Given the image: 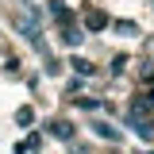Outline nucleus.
Listing matches in <instances>:
<instances>
[{
    "label": "nucleus",
    "mask_w": 154,
    "mask_h": 154,
    "mask_svg": "<svg viewBox=\"0 0 154 154\" xmlns=\"http://www.w3.org/2000/svg\"><path fill=\"white\" fill-rule=\"evenodd\" d=\"M12 19H16V31L27 38V42H38V19H35V16H27V12H16Z\"/></svg>",
    "instance_id": "f257e3e1"
},
{
    "label": "nucleus",
    "mask_w": 154,
    "mask_h": 154,
    "mask_svg": "<svg viewBox=\"0 0 154 154\" xmlns=\"http://www.w3.org/2000/svg\"><path fill=\"white\" fill-rule=\"evenodd\" d=\"M50 135H54V139H73V123H66V119H54V123H50Z\"/></svg>",
    "instance_id": "f03ea898"
},
{
    "label": "nucleus",
    "mask_w": 154,
    "mask_h": 154,
    "mask_svg": "<svg viewBox=\"0 0 154 154\" xmlns=\"http://www.w3.org/2000/svg\"><path fill=\"white\" fill-rule=\"evenodd\" d=\"M96 135H104V139H119V131L108 127V123H96Z\"/></svg>",
    "instance_id": "7ed1b4c3"
}]
</instances>
